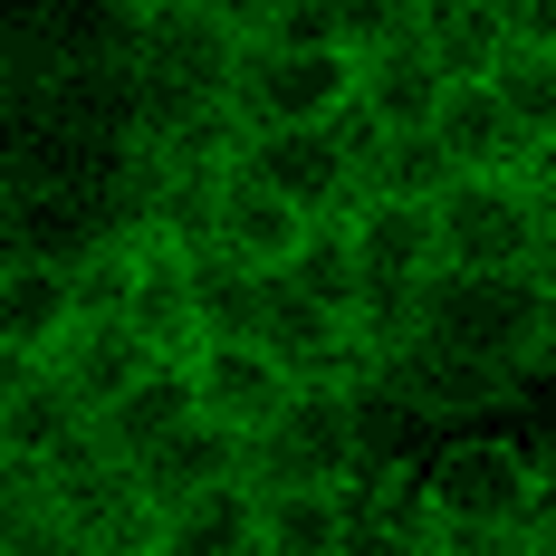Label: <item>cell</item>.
<instances>
[{
	"mask_svg": "<svg viewBox=\"0 0 556 556\" xmlns=\"http://www.w3.org/2000/svg\"><path fill=\"white\" fill-rule=\"evenodd\" d=\"M432 432H490V413L528 403L556 375V278L508 269V278H432L413 336L375 365Z\"/></svg>",
	"mask_w": 556,
	"mask_h": 556,
	"instance_id": "1",
	"label": "cell"
},
{
	"mask_svg": "<svg viewBox=\"0 0 556 556\" xmlns=\"http://www.w3.org/2000/svg\"><path fill=\"white\" fill-rule=\"evenodd\" d=\"M240 67H250V10H230V0H144V20H135L144 115L230 106Z\"/></svg>",
	"mask_w": 556,
	"mask_h": 556,
	"instance_id": "2",
	"label": "cell"
},
{
	"mask_svg": "<svg viewBox=\"0 0 556 556\" xmlns=\"http://www.w3.org/2000/svg\"><path fill=\"white\" fill-rule=\"evenodd\" d=\"M355 49L365 39H278L250 10V67L230 87L240 125L250 135H336V125H355V87H365Z\"/></svg>",
	"mask_w": 556,
	"mask_h": 556,
	"instance_id": "3",
	"label": "cell"
},
{
	"mask_svg": "<svg viewBox=\"0 0 556 556\" xmlns=\"http://www.w3.org/2000/svg\"><path fill=\"white\" fill-rule=\"evenodd\" d=\"M528 500H538V442L451 432V442L422 460V508H432V528H460V538H528Z\"/></svg>",
	"mask_w": 556,
	"mask_h": 556,
	"instance_id": "4",
	"label": "cell"
},
{
	"mask_svg": "<svg viewBox=\"0 0 556 556\" xmlns=\"http://www.w3.org/2000/svg\"><path fill=\"white\" fill-rule=\"evenodd\" d=\"M250 490L288 500V490H365V432H355V393H298L269 432L250 442Z\"/></svg>",
	"mask_w": 556,
	"mask_h": 556,
	"instance_id": "5",
	"label": "cell"
},
{
	"mask_svg": "<svg viewBox=\"0 0 556 556\" xmlns=\"http://www.w3.org/2000/svg\"><path fill=\"white\" fill-rule=\"evenodd\" d=\"M442 222V278H508L547 269V230H538V182H451L432 202Z\"/></svg>",
	"mask_w": 556,
	"mask_h": 556,
	"instance_id": "6",
	"label": "cell"
},
{
	"mask_svg": "<svg viewBox=\"0 0 556 556\" xmlns=\"http://www.w3.org/2000/svg\"><path fill=\"white\" fill-rule=\"evenodd\" d=\"M355 77H365V87H355V125H375V135H432V115H442V97H451L442 58L422 49V29H413V0L365 20Z\"/></svg>",
	"mask_w": 556,
	"mask_h": 556,
	"instance_id": "7",
	"label": "cell"
},
{
	"mask_svg": "<svg viewBox=\"0 0 556 556\" xmlns=\"http://www.w3.org/2000/svg\"><path fill=\"white\" fill-rule=\"evenodd\" d=\"M432 144L451 154V182H538L556 164V144L508 115L500 87H451L432 115Z\"/></svg>",
	"mask_w": 556,
	"mask_h": 556,
	"instance_id": "8",
	"label": "cell"
},
{
	"mask_svg": "<svg viewBox=\"0 0 556 556\" xmlns=\"http://www.w3.org/2000/svg\"><path fill=\"white\" fill-rule=\"evenodd\" d=\"M192 393H202V422H212V432H230V442H260V432H269V422H278V413H288L307 384L278 365L260 336H212V345L192 355Z\"/></svg>",
	"mask_w": 556,
	"mask_h": 556,
	"instance_id": "9",
	"label": "cell"
},
{
	"mask_svg": "<svg viewBox=\"0 0 556 556\" xmlns=\"http://www.w3.org/2000/svg\"><path fill=\"white\" fill-rule=\"evenodd\" d=\"M240 173H250V182H269L278 202H298L307 222H345V212L365 202L355 125H336V135H250Z\"/></svg>",
	"mask_w": 556,
	"mask_h": 556,
	"instance_id": "10",
	"label": "cell"
},
{
	"mask_svg": "<svg viewBox=\"0 0 556 556\" xmlns=\"http://www.w3.org/2000/svg\"><path fill=\"white\" fill-rule=\"evenodd\" d=\"M317 230H327V222H307L298 202H278L269 182L230 173L222 202H212V240H202V260H230V269H250V278H288V269H298V250H307Z\"/></svg>",
	"mask_w": 556,
	"mask_h": 556,
	"instance_id": "11",
	"label": "cell"
},
{
	"mask_svg": "<svg viewBox=\"0 0 556 556\" xmlns=\"http://www.w3.org/2000/svg\"><path fill=\"white\" fill-rule=\"evenodd\" d=\"M77 327H87L77 269H58V260H0V365H58Z\"/></svg>",
	"mask_w": 556,
	"mask_h": 556,
	"instance_id": "12",
	"label": "cell"
},
{
	"mask_svg": "<svg viewBox=\"0 0 556 556\" xmlns=\"http://www.w3.org/2000/svg\"><path fill=\"white\" fill-rule=\"evenodd\" d=\"M97 432L87 403L58 384V365H0V470H49L58 451Z\"/></svg>",
	"mask_w": 556,
	"mask_h": 556,
	"instance_id": "13",
	"label": "cell"
},
{
	"mask_svg": "<svg viewBox=\"0 0 556 556\" xmlns=\"http://www.w3.org/2000/svg\"><path fill=\"white\" fill-rule=\"evenodd\" d=\"M135 480H144L154 518H173V508H192V500L250 490V442H230V432H212V422H192V432H173L154 460H135Z\"/></svg>",
	"mask_w": 556,
	"mask_h": 556,
	"instance_id": "14",
	"label": "cell"
},
{
	"mask_svg": "<svg viewBox=\"0 0 556 556\" xmlns=\"http://www.w3.org/2000/svg\"><path fill=\"white\" fill-rule=\"evenodd\" d=\"M413 29H422V49L442 58L451 87H490L508 39H518V10L508 0H413Z\"/></svg>",
	"mask_w": 556,
	"mask_h": 556,
	"instance_id": "15",
	"label": "cell"
},
{
	"mask_svg": "<svg viewBox=\"0 0 556 556\" xmlns=\"http://www.w3.org/2000/svg\"><path fill=\"white\" fill-rule=\"evenodd\" d=\"M202 422V393H192V365H154L144 384L125 393V403H106L97 413V442L135 470V460H154V451L173 442V432H192Z\"/></svg>",
	"mask_w": 556,
	"mask_h": 556,
	"instance_id": "16",
	"label": "cell"
},
{
	"mask_svg": "<svg viewBox=\"0 0 556 556\" xmlns=\"http://www.w3.org/2000/svg\"><path fill=\"white\" fill-rule=\"evenodd\" d=\"M154 365H164V355H154L135 327H115V317H87V327L67 336V355H58V384L77 393V403H87V422H97V413H106V403H125V393L144 384Z\"/></svg>",
	"mask_w": 556,
	"mask_h": 556,
	"instance_id": "17",
	"label": "cell"
},
{
	"mask_svg": "<svg viewBox=\"0 0 556 556\" xmlns=\"http://www.w3.org/2000/svg\"><path fill=\"white\" fill-rule=\"evenodd\" d=\"M355 173H365V202H442L451 192V154L432 135H375V125H355Z\"/></svg>",
	"mask_w": 556,
	"mask_h": 556,
	"instance_id": "18",
	"label": "cell"
},
{
	"mask_svg": "<svg viewBox=\"0 0 556 556\" xmlns=\"http://www.w3.org/2000/svg\"><path fill=\"white\" fill-rule=\"evenodd\" d=\"M345 547H355V490L260 500V556H345Z\"/></svg>",
	"mask_w": 556,
	"mask_h": 556,
	"instance_id": "19",
	"label": "cell"
},
{
	"mask_svg": "<svg viewBox=\"0 0 556 556\" xmlns=\"http://www.w3.org/2000/svg\"><path fill=\"white\" fill-rule=\"evenodd\" d=\"M490 87L508 97V115H518L528 135L556 144V10H518V39H508Z\"/></svg>",
	"mask_w": 556,
	"mask_h": 556,
	"instance_id": "20",
	"label": "cell"
},
{
	"mask_svg": "<svg viewBox=\"0 0 556 556\" xmlns=\"http://www.w3.org/2000/svg\"><path fill=\"white\" fill-rule=\"evenodd\" d=\"M345 556H432L422 470H413V480H375V490H355V547H345Z\"/></svg>",
	"mask_w": 556,
	"mask_h": 556,
	"instance_id": "21",
	"label": "cell"
},
{
	"mask_svg": "<svg viewBox=\"0 0 556 556\" xmlns=\"http://www.w3.org/2000/svg\"><path fill=\"white\" fill-rule=\"evenodd\" d=\"M164 556H260V490H222L164 518Z\"/></svg>",
	"mask_w": 556,
	"mask_h": 556,
	"instance_id": "22",
	"label": "cell"
},
{
	"mask_svg": "<svg viewBox=\"0 0 556 556\" xmlns=\"http://www.w3.org/2000/svg\"><path fill=\"white\" fill-rule=\"evenodd\" d=\"M0 556H87V538H77V518L39 480L0 470Z\"/></svg>",
	"mask_w": 556,
	"mask_h": 556,
	"instance_id": "23",
	"label": "cell"
},
{
	"mask_svg": "<svg viewBox=\"0 0 556 556\" xmlns=\"http://www.w3.org/2000/svg\"><path fill=\"white\" fill-rule=\"evenodd\" d=\"M528 547L556 556V432L538 442V500H528Z\"/></svg>",
	"mask_w": 556,
	"mask_h": 556,
	"instance_id": "24",
	"label": "cell"
},
{
	"mask_svg": "<svg viewBox=\"0 0 556 556\" xmlns=\"http://www.w3.org/2000/svg\"><path fill=\"white\" fill-rule=\"evenodd\" d=\"M538 230H547V278H556V164L538 173Z\"/></svg>",
	"mask_w": 556,
	"mask_h": 556,
	"instance_id": "25",
	"label": "cell"
},
{
	"mask_svg": "<svg viewBox=\"0 0 556 556\" xmlns=\"http://www.w3.org/2000/svg\"><path fill=\"white\" fill-rule=\"evenodd\" d=\"M135 556H164V547H135Z\"/></svg>",
	"mask_w": 556,
	"mask_h": 556,
	"instance_id": "26",
	"label": "cell"
}]
</instances>
